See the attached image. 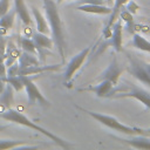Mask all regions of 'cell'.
<instances>
[{"label":"cell","instance_id":"1","mask_svg":"<svg viewBox=\"0 0 150 150\" xmlns=\"http://www.w3.org/2000/svg\"><path fill=\"white\" fill-rule=\"evenodd\" d=\"M42 4L45 9V16L49 26L54 46L56 47L61 56L62 63H64L66 62V39H64V32H63V23L61 20L60 12L57 9V5L54 0H42Z\"/></svg>","mask_w":150,"mask_h":150},{"label":"cell","instance_id":"2","mask_svg":"<svg viewBox=\"0 0 150 150\" xmlns=\"http://www.w3.org/2000/svg\"><path fill=\"white\" fill-rule=\"evenodd\" d=\"M0 118H4L5 121H8V122H12V123H15V124H19V125L29 128V129H32L34 131H38V132L42 134L43 136H46L48 139H50L53 143H55L56 145H59L62 149H69L71 146V144L69 142H67L66 139L59 137L57 135H55L54 132L49 131L48 129H46V128L36 124L35 122H33L32 120H29L25 114H22L21 111L16 110V109L8 108V109H6L4 111H0Z\"/></svg>","mask_w":150,"mask_h":150},{"label":"cell","instance_id":"3","mask_svg":"<svg viewBox=\"0 0 150 150\" xmlns=\"http://www.w3.org/2000/svg\"><path fill=\"white\" fill-rule=\"evenodd\" d=\"M81 111L88 114L90 117H93L95 121H97L100 124L104 125L105 128L112 129L115 131L122 132L124 135H138V134H144L142 128H134V127H129L127 124H123L122 122H120L116 117L110 116V115H105L102 112H97V111H93V110H88L84 109L82 107H77Z\"/></svg>","mask_w":150,"mask_h":150},{"label":"cell","instance_id":"4","mask_svg":"<svg viewBox=\"0 0 150 150\" xmlns=\"http://www.w3.org/2000/svg\"><path fill=\"white\" fill-rule=\"evenodd\" d=\"M112 97H115V98H124V97L135 98V100L139 101L146 109L150 110V91H148L138 86L130 84L129 89H125L124 87L117 88V90Z\"/></svg>","mask_w":150,"mask_h":150},{"label":"cell","instance_id":"5","mask_svg":"<svg viewBox=\"0 0 150 150\" xmlns=\"http://www.w3.org/2000/svg\"><path fill=\"white\" fill-rule=\"evenodd\" d=\"M128 71L131 74L137 81H139L142 84L150 88V73L145 66V62L128 54Z\"/></svg>","mask_w":150,"mask_h":150},{"label":"cell","instance_id":"6","mask_svg":"<svg viewBox=\"0 0 150 150\" xmlns=\"http://www.w3.org/2000/svg\"><path fill=\"white\" fill-rule=\"evenodd\" d=\"M23 88L26 90L27 97H28V104H40L43 107H49L50 102L46 98V96L40 91L35 82L28 76V75H21Z\"/></svg>","mask_w":150,"mask_h":150},{"label":"cell","instance_id":"7","mask_svg":"<svg viewBox=\"0 0 150 150\" xmlns=\"http://www.w3.org/2000/svg\"><path fill=\"white\" fill-rule=\"evenodd\" d=\"M89 52H90V47H86L80 53H77L75 56H73L69 60V62L66 64V70H64V80H66V83L71 82V80L75 76V74L77 73V70L83 66L86 59L89 55Z\"/></svg>","mask_w":150,"mask_h":150},{"label":"cell","instance_id":"8","mask_svg":"<svg viewBox=\"0 0 150 150\" xmlns=\"http://www.w3.org/2000/svg\"><path fill=\"white\" fill-rule=\"evenodd\" d=\"M122 32H123V27H122V19L118 16L115 22L111 25L110 27V34L108 36V40L102 45V47H112L117 53L118 52H122L123 47H122V42H123V39H122Z\"/></svg>","mask_w":150,"mask_h":150},{"label":"cell","instance_id":"9","mask_svg":"<svg viewBox=\"0 0 150 150\" xmlns=\"http://www.w3.org/2000/svg\"><path fill=\"white\" fill-rule=\"evenodd\" d=\"M116 89L117 88H115V86L110 81L101 80L97 84L81 88V89H79V91H91L97 97H112L114 94L116 93Z\"/></svg>","mask_w":150,"mask_h":150},{"label":"cell","instance_id":"10","mask_svg":"<svg viewBox=\"0 0 150 150\" xmlns=\"http://www.w3.org/2000/svg\"><path fill=\"white\" fill-rule=\"evenodd\" d=\"M112 137L116 141L125 143L129 146L135 148V149H150V136L144 135V134L127 135V137H117V136H112Z\"/></svg>","mask_w":150,"mask_h":150},{"label":"cell","instance_id":"11","mask_svg":"<svg viewBox=\"0 0 150 150\" xmlns=\"http://www.w3.org/2000/svg\"><path fill=\"white\" fill-rule=\"evenodd\" d=\"M123 73V68L120 66L118 61L116 57H112L111 62L109 63V66L103 70V73L100 75L98 80H108L110 81L115 87L117 86L118 83V80H120V76L122 75Z\"/></svg>","mask_w":150,"mask_h":150},{"label":"cell","instance_id":"12","mask_svg":"<svg viewBox=\"0 0 150 150\" xmlns=\"http://www.w3.org/2000/svg\"><path fill=\"white\" fill-rule=\"evenodd\" d=\"M32 40L35 43L38 54L41 56V61L45 62V53L43 52L45 50H50L53 48V46H54L53 39L49 38L47 34H43V33H40V32L36 30L35 33H33Z\"/></svg>","mask_w":150,"mask_h":150},{"label":"cell","instance_id":"13","mask_svg":"<svg viewBox=\"0 0 150 150\" xmlns=\"http://www.w3.org/2000/svg\"><path fill=\"white\" fill-rule=\"evenodd\" d=\"M128 1H129V0H112V7H111V12H110V14H109V20H108V22H107V25H105V28H104V30H103V35H104L105 38L109 36L111 25H112V23L115 22V20L118 18L120 11L124 7V5H125Z\"/></svg>","mask_w":150,"mask_h":150},{"label":"cell","instance_id":"14","mask_svg":"<svg viewBox=\"0 0 150 150\" xmlns=\"http://www.w3.org/2000/svg\"><path fill=\"white\" fill-rule=\"evenodd\" d=\"M14 9L23 26L29 27L32 25V15L26 6L25 0H14Z\"/></svg>","mask_w":150,"mask_h":150},{"label":"cell","instance_id":"15","mask_svg":"<svg viewBox=\"0 0 150 150\" xmlns=\"http://www.w3.org/2000/svg\"><path fill=\"white\" fill-rule=\"evenodd\" d=\"M77 9L81 12L98 15H109L111 12V7L103 4H81L80 6H77Z\"/></svg>","mask_w":150,"mask_h":150},{"label":"cell","instance_id":"16","mask_svg":"<svg viewBox=\"0 0 150 150\" xmlns=\"http://www.w3.org/2000/svg\"><path fill=\"white\" fill-rule=\"evenodd\" d=\"M14 102V89L9 83H6L2 93L0 94V111L11 108Z\"/></svg>","mask_w":150,"mask_h":150},{"label":"cell","instance_id":"17","mask_svg":"<svg viewBox=\"0 0 150 150\" xmlns=\"http://www.w3.org/2000/svg\"><path fill=\"white\" fill-rule=\"evenodd\" d=\"M32 13H33V16L36 21V30L40 32V33H43V34H49L50 30H49V26H48V22H47V19L46 16L35 7L33 6L32 7Z\"/></svg>","mask_w":150,"mask_h":150},{"label":"cell","instance_id":"18","mask_svg":"<svg viewBox=\"0 0 150 150\" xmlns=\"http://www.w3.org/2000/svg\"><path fill=\"white\" fill-rule=\"evenodd\" d=\"M38 64H39V61L36 59L35 54H30V53H27L23 50H22V53L19 54V57H18L19 70L32 67V66H38Z\"/></svg>","mask_w":150,"mask_h":150},{"label":"cell","instance_id":"19","mask_svg":"<svg viewBox=\"0 0 150 150\" xmlns=\"http://www.w3.org/2000/svg\"><path fill=\"white\" fill-rule=\"evenodd\" d=\"M20 148H35V145L27 144L26 141H20V139H0V149H20Z\"/></svg>","mask_w":150,"mask_h":150},{"label":"cell","instance_id":"20","mask_svg":"<svg viewBox=\"0 0 150 150\" xmlns=\"http://www.w3.org/2000/svg\"><path fill=\"white\" fill-rule=\"evenodd\" d=\"M131 45L136 49H139V50L145 52V53H150V41L146 40L143 35H141L138 33H134L132 34Z\"/></svg>","mask_w":150,"mask_h":150},{"label":"cell","instance_id":"21","mask_svg":"<svg viewBox=\"0 0 150 150\" xmlns=\"http://www.w3.org/2000/svg\"><path fill=\"white\" fill-rule=\"evenodd\" d=\"M15 9H9L5 15H2L0 18V27L4 28L5 30H8V29H12L13 26H14V22H15Z\"/></svg>","mask_w":150,"mask_h":150},{"label":"cell","instance_id":"22","mask_svg":"<svg viewBox=\"0 0 150 150\" xmlns=\"http://www.w3.org/2000/svg\"><path fill=\"white\" fill-rule=\"evenodd\" d=\"M20 47L23 52H27V53H30V54H38V50H36V47H35V43L32 39H28V38H20Z\"/></svg>","mask_w":150,"mask_h":150},{"label":"cell","instance_id":"23","mask_svg":"<svg viewBox=\"0 0 150 150\" xmlns=\"http://www.w3.org/2000/svg\"><path fill=\"white\" fill-rule=\"evenodd\" d=\"M6 83H9L15 91H20L23 89V83H22V77L21 75H12V76H6L4 80Z\"/></svg>","mask_w":150,"mask_h":150},{"label":"cell","instance_id":"24","mask_svg":"<svg viewBox=\"0 0 150 150\" xmlns=\"http://www.w3.org/2000/svg\"><path fill=\"white\" fill-rule=\"evenodd\" d=\"M7 76V67L5 64V55L0 54V79L5 80Z\"/></svg>","mask_w":150,"mask_h":150},{"label":"cell","instance_id":"25","mask_svg":"<svg viewBox=\"0 0 150 150\" xmlns=\"http://www.w3.org/2000/svg\"><path fill=\"white\" fill-rule=\"evenodd\" d=\"M11 0H0V18L9 11Z\"/></svg>","mask_w":150,"mask_h":150},{"label":"cell","instance_id":"26","mask_svg":"<svg viewBox=\"0 0 150 150\" xmlns=\"http://www.w3.org/2000/svg\"><path fill=\"white\" fill-rule=\"evenodd\" d=\"M6 39L2 34H0V54H4L5 55V52H6Z\"/></svg>","mask_w":150,"mask_h":150},{"label":"cell","instance_id":"27","mask_svg":"<svg viewBox=\"0 0 150 150\" xmlns=\"http://www.w3.org/2000/svg\"><path fill=\"white\" fill-rule=\"evenodd\" d=\"M104 0H82V4H103Z\"/></svg>","mask_w":150,"mask_h":150},{"label":"cell","instance_id":"28","mask_svg":"<svg viewBox=\"0 0 150 150\" xmlns=\"http://www.w3.org/2000/svg\"><path fill=\"white\" fill-rule=\"evenodd\" d=\"M5 86H6V82H5V81H4L2 79H0V94L2 93V90H4Z\"/></svg>","mask_w":150,"mask_h":150},{"label":"cell","instance_id":"29","mask_svg":"<svg viewBox=\"0 0 150 150\" xmlns=\"http://www.w3.org/2000/svg\"><path fill=\"white\" fill-rule=\"evenodd\" d=\"M143 131H144V135L150 136V128H148V129H143Z\"/></svg>","mask_w":150,"mask_h":150},{"label":"cell","instance_id":"30","mask_svg":"<svg viewBox=\"0 0 150 150\" xmlns=\"http://www.w3.org/2000/svg\"><path fill=\"white\" fill-rule=\"evenodd\" d=\"M7 128V125H0V131H2V130H5Z\"/></svg>","mask_w":150,"mask_h":150},{"label":"cell","instance_id":"31","mask_svg":"<svg viewBox=\"0 0 150 150\" xmlns=\"http://www.w3.org/2000/svg\"><path fill=\"white\" fill-rule=\"evenodd\" d=\"M63 1H67V0H56V5H59V4L63 2Z\"/></svg>","mask_w":150,"mask_h":150},{"label":"cell","instance_id":"32","mask_svg":"<svg viewBox=\"0 0 150 150\" xmlns=\"http://www.w3.org/2000/svg\"><path fill=\"white\" fill-rule=\"evenodd\" d=\"M107 1H108L109 4H112V0H107Z\"/></svg>","mask_w":150,"mask_h":150}]
</instances>
